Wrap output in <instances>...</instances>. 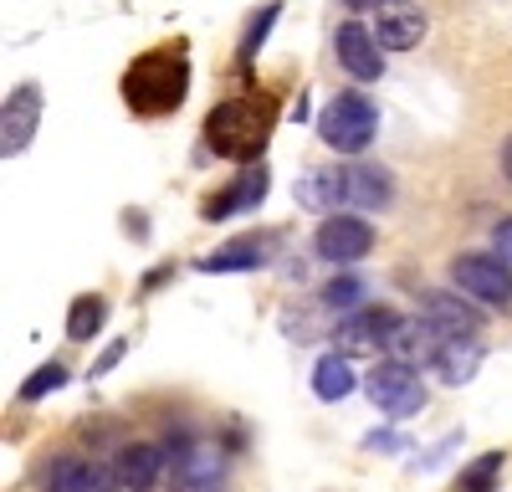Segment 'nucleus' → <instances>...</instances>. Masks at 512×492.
Masks as SVG:
<instances>
[{"label": "nucleus", "mask_w": 512, "mask_h": 492, "mask_svg": "<svg viewBox=\"0 0 512 492\" xmlns=\"http://www.w3.org/2000/svg\"><path fill=\"white\" fill-rule=\"evenodd\" d=\"M118 93H123L128 113H139V118L180 113L185 98H190V52H185V41H164V47L139 52L123 67Z\"/></svg>", "instance_id": "1"}, {"label": "nucleus", "mask_w": 512, "mask_h": 492, "mask_svg": "<svg viewBox=\"0 0 512 492\" xmlns=\"http://www.w3.org/2000/svg\"><path fill=\"white\" fill-rule=\"evenodd\" d=\"M277 98L272 93H236L226 103L210 108L205 118V144L216 149L221 159H236V164H262L267 144H272V129H277Z\"/></svg>", "instance_id": "2"}, {"label": "nucleus", "mask_w": 512, "mask_h": 492, "mask_svg": "<svg viewBox=\"0 0 512 492\" xmlns=\"http://www.w3.org/2000/svg\"><path fill=\"white\" fill-rule=\"evenodd\" d=\"M318 134L338 154H364L379 134V108L364 93H333L318 113Z\"/></svg>", "instance_id": "3"}, {"label": "nucleus", "mask_w": 512, "mask_h": 492, "mask_svg": "<svg viewBox=\"0 0 512 492\" xmlns=\"http://www.w3.org/2000/svg\"><path fill=\"white\" fill-rule=\"evenodd\" d=\"M364 395L374 400L379 416H390V421H410L425 410V385L410 364H395V359H384L374 364L369 375H364Z\"/></svg>", "instance_id": "4"}, {"label": "nucleus", "mask_w": 512, "mask_h": 492, "mask_svg": "<svg viewBox=\"0 0 512 492\" xmlns=\"http://www.w3.org/2000/svg\"><path fill=\"white\" fill-rule=\"evenodd\" d=\"M169 472H175V492H216L226 477V451L205 436H169Z\"/></svg>", "instance_id": "5"}, {"label": "nucleus", "mask_w": 512, "mask_h": 492, "mask_svg": "<svg viewBox=\"0 0 512 492\" xmlns=\"http://www.w3.org/2000/svg\"><path fill=\"white\" fill-rule=\"evenodd\" d=\"M451 277H456V293H466L472 303H487V308L512 303V267L497 252H461L451 262Z\"/></svg>", "instance_id": "6"}, {"label": "nucleus", "mask_w": 512, "mask_h": 492, "mask_svg": "<svg viewBox=\"0 0 512 492\" xmlns=\"http://www.w3.org/2000/svg\"><path fill=\"white\" fill-rule=\"evenodd\" d=\"M313 252L333 267H354L374 252V226L364 216H349V211H338V216H323L318 231H313Z\"/></svg>", "instance_id": "7"}, {"label": "nucleus", "mask_w": 512, "mask_h": 492, "mask_svg": "<svg viewBox=\"0 0 512 492\" xmlns=\"http://www.w3.org/2000/svg\"><path fill=\"white\" fill-rule=\"evenodd\" d=\"M395 308H354L338 318L333 328V354H344V359H374L384 354V339H390V328H395Z\"/></svg>", "instance_id": "8"}, {"label": "nucleus", "mask_w": 512, "mask_h": 492, "mask_svg": "<svg viewBox=\"0 0 512 492\" xmlns=\"http://www.w3.org/2000/svg\"><path fill=\"white\" fill-rule=\"evenodd\" d=\"M297 205L313 216H338L344 205H354V170L349 164H313L297 175Z\"/></svg>", "instance_id": "9"}, {"label": "nucleus", "mask_w": 512, "mask_h": 492, "mask_svg": "<svg viewBox=\"0 0 512 492\" xmlns=\"http://www.w3.org/2000/svg\"><path fill=\"white\" fill-rule=\"evenodd\" d=\"M41 492H123L118 472L103 467V462H88L77 451H62V457L47 462L41 472Z\"/></svg>", "instance_id": "10"}, {"label": "nucleus", "mask_w": 512, "mask_h": 492, "mask_svg": "<svg viewBox=\"0 0 512 492\" xmlns=\"http://www.w3.org/2000/svg\"><path fill=\"white\" fill-rule=\"evenodd\" d=\"M333 52H338V67H344L349 77H359V82H379L384 77V47H379L374 26H364V21L338 26L333 31Z\"/></svg>", "instance_id": "11"}, {"label": "nucleus", "mask_w": 512, "mask_h": 492, "mask_svg": "<svg viewBox=\"0 0 512 492\" xmlns=\"http://www.w3.org/2000/svg\"><path fill=\"white\" fill-rule=\"evenodd\" d=\"M36 123H41V88L36 82H21L6 98V108H0V154L6 159L26 154L31 139H36Z\"/></svg>", "instance_id": "12"}, {"label": "nucleus", "mask_w": 512, "mask_h": 492, "mask_svg": "<svg viewBox=\"0 0 512 492\" xmlns=\"http://www.w3.org/2000/svg\"><path fill=\"white\" fill-rule=\"evenodd\" d=\"M267 190H272L267 164H246L231 185H221L216 195L200 205V216H205V221H231V216H241V211H256V205L267 200Z\"/></svg>", "instance_id": "13"}, {"label": "nucleus", "mask_w": 512, "mask_h": 492, "mask_svg": "<svg viewBox=\"0 0 512 492\" xmlns=\"http://www.w3.org/2000/svg\"><path fill=\"white\" fill-rule=\"evenodd\" d=\"M420 318L431 323L441 339H477V328H482V308L466 293H431Z\"/></svg>", "instance_id": "14"}, {"label": "nucleus", "mask_w": 512, "mask_h": 492, "mask_svg": "<svg viewBox=\"0 0 512 492\" xmlns=\"http://www.w3.org/2000/svg\"><path fill=\"white\" fill-rule=\"evenodd\" d=\"M441 334L425 318H395V328H390V339H384V359H395V364H410V369H420V364H436V354H441Z\"/></svg>", "instance_id": "15"}, {"label": "nucleus", "mask_w": 512, "mask_h": 492, "mask_svg": "<svg viewBox=\"0 0 512 492\" xmlns=\"http://www.w3.org/2000/svg\"><path fill=\"white\" fill-rule=\"evenodd\" d=\"M374 36H379L384 52H410L425 36V11L415 6V0H384V6L374 11Z\"/></svg>", "instance_id": "16"}, {"label": "nucleus", "mask_w": 512, "mask_h": 492, "mask_svg": "<svg viewBox=\"0 0 512 492\" xmlns=\"http://www.w3.org/2000/svg\"><path fill=\"white\" fill-rule=\"evenodd\" d=\"M164 467H169V451L154 446V441H128V446L118 451V462H113V472H118V482H123L128 492H149V487H159Z\"/></svg>", "instance_id": "17"}, {"label": "nucleus", "mask_w": 512, "mask_h": 492, "mask_svg": "<svg viewBox=\"0 0 512 492\" xmlns=\"http://www.w3.org/2000/svg\"><path fill=\"white\" fill-rule=\"evenodd\" d=\"M272 252H277V241L256 231V236H236V241L216 246V252L200 257L195 267H200V272H256V267L272 262Z\"/></svg>", "instance_id": "18"}, {"label": "nucleus", "mask_w": 512, "mask_h": 492, "mask_svg": "<svg viewBox=\"0 0 512 492\" xmlns=\"http://www.w3.org/2000/svg\"><path fill=\"white\" fill-rule=\"evenodd\" d=\"M431 369L441 375V385L456 390V385H466V380H472L477 369H482V344H477V339H446Z\"/></svg>", "instance_id": "19"}, {"label": "nucleus", "mask_w": 512, "mask_h": 492, "mask_svg": "<svg viewBox=\"0 0 512 492\" xmlns=\"http://www.w3.org/2000/svg\"><path fill=\"white\" fill-rule=\"evenodd\" d=\"M354 385H359L354 359H344V354H323V359L313 364V395H318V400L338 405V400H349V395H354Z\"/></svg>", "instance_id": "20"}, {"label": "nucleus", "mask_w": 512, "mask_h": 492, "mask_svg": "<svg viewBox=\"0 0 512 492\" xmlns=\"http://www.w3.org/2000/svg\"><path fill=\"white\" fill-rule=\"evenodd\" d=\"M349 170H354V205L359 211H384V205L395 200L390 170H379V164H349Z\"/></svg>", "instance_id": "21"}, {"label": "nucleus", "mask_w": 512, "mask_h": 492, "mask_svg": "<svg viewBox=\"0 0 512 492\" xmlns=\"http://www.w3.org/2000/svg\"><path fill=\"white\" fill-rule=\"evenodd\" d=\"M103 323H108V298H103V293H82V298L67 308V339H72V344H88Z\"/></svg>", "instance_id": "22"}, {"label": "nucleus", "mask_w": 512, "mask_h": 492, "mask_svg": "<svg viewBox=\"0 0 512 492\" xmlns=\"http://www.w3.org/2000/svg\"><path fill=\"white\" fill-rule=\"evenodd\" d=\"M72 380V369L62 364V359H47L41 369H31V375L21 380V390H16V400H26V405H36L41 395H52V390H62Z\"/></svg>", "instance_id": "23"}, {"label": "nucleus", "mask_w": 512, "mask_h": 492, "mask_svg": "<svg viewBox=\"0 0 512 492\" xmlns=\"http://www.w3.org/2000/svg\"><path fill=\"white\" fill-rule=\"evenodd\" d=\"M502 477V451H482V457L461 472V492H492Z\"/></svg>", "instance_id": "24"}, {"label": "nucleus", "mask_w": 512, "mask_h": 492, "mask_svg": "<svg viewBox=\"0 0 512 492\" xmlns=\"http://www.w3.org/2000/svg\"><path fill=\"white\" fill-rule=\"evenodd\" d=\"M277 16H282V0H272V6H262V16H256L251 26H246V36H241V52H236V62L246 67L256 52H262V41H267V31L277 26Z\"/></svg>", "instance_id": "25"}, {"label": "nucleus", "mask_w": 512, "mask_h": 492, "mask_svg": "<svg viewBox=\"0 0 512 492\" xmlns=\"http://www.w3.org/2000/svg\"><path fill=\"white\" fill-rule=\"evenodd\" d=\"M323 303H328V308H338V318H344L349 308H359V303H364V277H354V272H349V277H333V282L323 287Z\"/></svg>", "instance_id": "26"}, {"label": "nucleus", "mask_w": 512, "mask_h": 492, "mask_svg": "<svg viewBox=\"0 0 512 492\" xmlns=\"http://www.w3.org/2000/svg\"><path fill=\"white\" fill-rule=\"evenodd\" d=\"M492 252L512 267V216H502V221L492 226Z\"/></svg>", "instance_id": "27"}, {"label": "nucleus", "mask_w": 512, "mask_h": 492, "mask_svg": "<svg viewBox=\"0 0 512 492\" xmlns=\"http://www.w3.org/2000/svg\"><path fill=\"white\" fill-rule=\"evenodd\" d=\"M364 446H369V451H400V446H405V436H400V431H369V436H364Z\"/></svg>", "instance_id": "28"}, {"label": "nucleus", "mask_w": 512, "mask_h": 492, "mask_svg": "<svg viewBox=\"0 0 512 492\" xmlns=\"http://www.w3.org/2000/svg\"><path fill=\"white\" fill-rule=\"evenodd\" d=\"M128 354V339H113L108 349H103V359L93 364V375H108V369H118V359Z\"/></svg>", "instance_id": "29"}, {"label": "nucleus", "mask_w": 512, "mask_h": 492, "mask_svg": "<svg viewBox=\"0 0 512 492\" xmlns=\"http://www.w3.org/2000/svg\"><path fill=\"white\" fill-rule=\"evenodd\" d=\"M344 6H349V11H379L384 0H344Z\"/></svg>", "instance_id": "30"}, {"label": "nucleus", "mask_w": 512, "mask_h": 492, "mask_svg": "<svg viewBox=\"0 0 512 492\" xmlns=\"http://www.w3.org/2000/svg\"><path fill=\"white\" fill-rule=\"evenodd\" d=\"M502 175H507V180H512V139H507V144H502Z\"/></svg>", "instance_id": "31"}, {"label": "nucleus", "mask_w": 512, "mask_h": 492, "mask_svg": "<svg viewBox=\"0 0 512 492\" xmlns=\"http://www.w3.org/2000/svg\"><path fill=\"white\" fill-rule=\"evenodd\" d=\"M149 492H175V487H149Z\"/></svg>", "instance_id": "32"}]
</instances>
